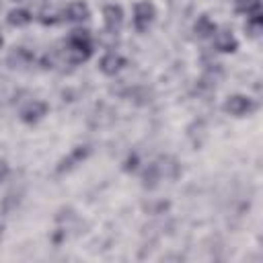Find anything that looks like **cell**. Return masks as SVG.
<instances>
[{"mask_svg": "<svg viewBox=\"0 0 263 263\" xmlns=\"http://www.w3.org/2000/svg\"><path fill=\"white\" fill-rule=\"evenodd\" d=\"M66 62L68 64H82L92 55V35L86 29H74L66 39Z\"/></svg>", "mask_w": 263, "mask_h": 263, "instance_id": "obj_1", "label": "cell"}, {"mask_svg": "<svg viewBox=\"0 0 263 263\" xmlns=\"http://www.w3.org/2000/svg\"><path fill=\"white\" fill-rule=\"evenodd\" d=\"M154 18H156V8H154L152 2L140 0V2L134 4V18L132 21H134V29L138 33H146L152 27Z\"/></svg>", "mask_w": 263, "mask_h": 263, "instance_id": "obj_2", "label": "cell"}, {"mask_svg": "<svg viewBox=\"0 0 263 263\" xmlns=\"http://www.w3.org/2000/svg\"><path fill=\"white\" fill-rule=\"evenodd\" d=\"M222 109L232 117H245V115H251L257 109V103L247 95H230L224 101Z\"/></svg>", "mask_w": 263, "mask_h": 263, "instance_id": "obj_3", "label": "cell"}, {"mask_svg": "<svg viewBox=\"0 0 263 263\" xmlns=\"http://www.w3.org/2000/svg\"><path fill=\"white\" fill-rule=\"evenodd\" d=\"M47 103L45 101H37V99H33V101H29L23 109H21V113H18V117H21V121L23 123H37L39 119H43L45 115H47Z\"/></svg>", "mask_w": 263, "mask_h": 263, "instance_id": "obj_4", "label": "cell"}, {"mask_svg": "<svg viewBox=\"0 0 263 263\" xmlns=\"http://www.w3.org/2000/svg\"><path fill=\"white\" fill-rule=\"evenodd\" d=\"M88 154H90V148H88V146H76V148H72V150L68 152V156H64V158L60 160V164L55 166V171H58V173H68V171H72L74 166L82 164V160H84Z\"/></svg>", "mask_w": 263, "mask_h": 263, "instance_id": "obj_5", "label": "cell"}, {"mask_svg": "<svg viewBox=\"0 0 263 263\" xmlns=\"http://www.w3.org/2000/svg\"><path fill=\"white\" fill-rule=\"evenodd\" d=\"M123 8L119 4H107L103 8V21H105V29L109 33H119V29L123 27Z\"/></svg>", "mask_w": 263, "mask_h": 263, "instance_id": "obj_6", "label": "cell"}, {"mask_svg": "<svg viewBox=\"0 0 263 263\" xmlns=\"http://www.w3.org/2000/svg\"><path fill=\"white\" fill-rule=\"evenodd\" d=\"M212 39H214V47L222 53H234L238 49V41L230 29H216Z\"/></svg>", "mask_w": 263, "mask_h": 263, "instance_id": "obj_7", "label": "cell"}, {"mask_svg": "<svg viewBox=\"0 0 263 263\" xmlns=\"http://www.w3.org/2000/svg\"><path fill=\"white\" fill-rule=\"evenodd\" d=\"M88 16H90V8L82 0L70 2L64 10V14H62V18H66L68 23H84V21H88Z\"/></svg>", "mask_w": 263, "mask_h": 263, "instance_id": "obj_8", "label": "cell"}, {"mask_svg": "<svg viewBox=\"0 0 263 263\" xmlns=\"http://www.w3.org/2000/svg\"><path fill=\"white\" fill-rule=\"evenodd\" d=\"M125 66V58L117 51H107L101 60H99V70L107 76H115L121 68Z\"/></svg>", "mask_w": 263, "mask_h": 263, "instance_id": "obj_9", "label": "cell"}, {"mask_svg": "<svg viewBox=\"0 0 263 263\" xmlns=\"http://www.w3.org/2000/svg\"><path fill=\"white\" fill-rule=\"evenodd\" d=\"M216 29H218V25H216L208 14L197 16V21L193 23V33H195L199 39H210V37H214Z\"/></svg>", "mask_w": 263, "mask_h": 263, "instance_id": "obj_10", "label": "cell"}, {"mask_svg": "<svg viewBox=\"0 0 263 263\" xmlns=\"http://www.w3.org/2000/svg\"><path fill=\"white\" fill-rule=\"evenodd\" d=\"M6 21H8L10 27H27L33 21V14L27 8H12L6 14Z\"/></svg>", "mask_w": 263, "mask_h": 263, "instance_id": "obj_11", "label": "cell"}, {"mask_svg": "<svg viewBox=\"0 0 263 263\" xmlns=\"http://www.w3.org/2000/svg\"><path fill=\"white\" fill-rule=\"evenodd\" d=\"M144 187H148V189H154L156 185H158V181L162 179V166L160 164H156V162H152V164H148V168L144 171Z\"/></svg>", "mask_w": 263, "mask_h": 263, "instance_id": "obj_12", "label": "cell"}, {"mask_svg": "<svg viewBox=\"0 0 263 263\" xmlns=\"http://www.w3.org/2000/svg\"><path fill=\"white\" fill-rule=\"evenodd\" d=\"M234 10L245 16L257 14L261 12V0H234Z\"/></svg>", "mask_w": 263, "mask_h": 263, "instance_id": "obj_13", "label": "cell"}, {"mask_svg": "<svg viewBox=\"0 0 263 263\" xmlns=\"http://www.w3.org/2000/svg\"><path fill=\"white\" fill-rule=\"evenodd\" d=\"M245 31H247V35H249V37H259V35L263 33V16H261V12L247 16Z\"/></svg>", "mask_w": 263, "mask_h": 263, "instance_id": "obj_14", "label": "cell"}, {"mask_svg": "<svg viewBox=\"0 0 263 263\" xmlns=\"http://www.w3.org/2000/svg\"><path fill=\"white\" fill-rule=\"evenodd\" d=\"M39 21H41L43 25H55V23L62 21V16H60L58 12H53V10H43V12L39 14Z\"/></svg>", "mask_w": 263, "mask_h": 263, "instance_id": "obj_15", "label": "cell"}, {"mask_svg": "<svg viewBox=\"0 0 263 263\" xmlns=\"http://www.w3.org/2000/svg\"><path fill=\"white\" fill-rule=\"evenodd\" d=\"M8 173H10V166H8V162L4 160V158H0V183L8 177Z\"/></svg>", "mask_w": 263, "mask_h": 263, "instance_id": "obj_16", "label": "cell"}, {"mask_svg": "<svg viewBox=\"0 0 263 263\" xmlns=\"http://www.w3.org/2000/svg\"><path fill=\"white\" fill-rule=\"evenodd\" d=\"M136 164H138V156H136V154H132V156L125 160V166H123V168H125V171H134V168H136Z\"/></svg>", "mask_w": 263, "mask_h": 263, "instance_id": "obj_17", "label": "cell"}, {"mask_svg": "<svg viewBox=\"0 0 263 263\" xmlns=\"http://www.w3.org/2000/svg\"><path fill=\"white\" fill-rule=\"evenodd\" d=\"M2 43H4V37H2V31H0V47H2Z\"/></svg>", "mask_w": 263, "mask_h": 263, "instance_id": "obj_18", "label": "cell"}]
</instances>
